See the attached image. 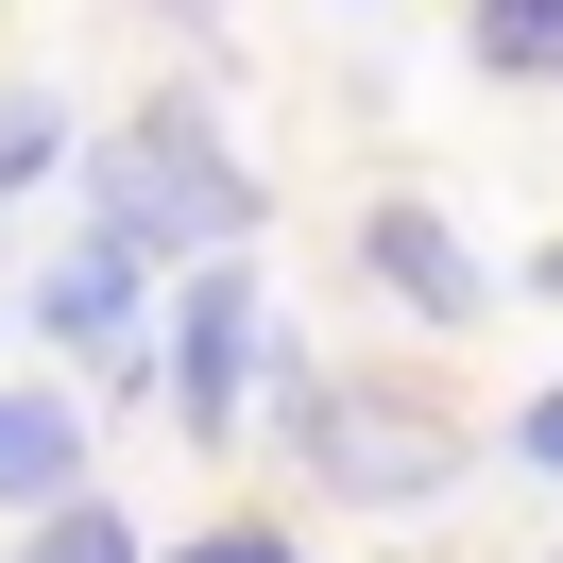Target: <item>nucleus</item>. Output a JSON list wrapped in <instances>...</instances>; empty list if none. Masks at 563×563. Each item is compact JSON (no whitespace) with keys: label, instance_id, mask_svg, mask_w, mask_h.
I'll return each instance as SVG.
<instances>
[{"label":"nucleus","instance_id":"3","mask_svg":"<svg viewBox=\"0 0 563 563\" xmlns=\"http://www.w3.org/2000/svg\"><path fill=\"white\" fill-rule=\"evenodd\" d=\"M240 393H256V256H206V290L172 308V410L206 427H240Z\"/></svg>","mask_w":563,"mask_h":563},{"label":"nucleus","instance_id":"6","mask_svg":"<svg viewBox=\"0 0 563 563\" xmlns=\"http://www.w3.org/2000/svg\"><path fill=\"white\" fill-rule=\"evenodd\" d=\"M86 478V427H69V393H0V495L35 512V495H69Z\"/></svg>","mask_w":563,"mask_h":563},{"label":"nucleus","instance_id":"4","mask_svg":"<svg viewBox=\"0 0 563 563\" xmlns=\"http://www.w3.org/2000/svg\"><path fill=\"white\" fill-rule=\"evenodd\" d=\"M358 256H376V290H393V308H427V324H478V308H495V274L461 256L444 206H376V222H358Z\"/></svg>","mask_w":563,"mask_h":563},{"label":"nucleus","instance_id":"11","mask_svg":"<svg viewBox=\"0 0 563 563\" xmlns=\"http://www.w3.org/2000/svg\"><path fill=\"white\" fill-rule=\"evenodd\" d=\"M512 461H529V478H563V393H529V427H512Z\"/></svg>","mask_w":563,"mask_h":563},{"label":"nucleus","instance_id":"9","mask_svg":"<svg viewBox=\"0 0 563 563\" xmlns=\"http://www.w3.org/2000/svg\"><path fill=\"white\" fill-rule=\"evenodd\" d=\"M52 154H69V103H52V86H18V103H0V188H35Z\"/></svg>","mask_w":563,"mask_h":563},{"label":"nucleus","instance_id":"2","mask_svg":"<svg viewBox=\"0 0 563 563\" xmlns=\"http://www.w3.org/2000/svg\"><path fill=\"white\" fill-rule=\"evenodd\" d=\"M290 444H308L324 495H358V512H427V495L461 478V444L427 410H393V393H342V376H290Z\"/></svg>","mask_w":563,"mask_h":563},{"label":"nucleus","instance_id":"8","mask_svg":"<svg viewBox=\"0 0 563 563\" xmlns=\"http://www.w3.org/2000/svg\"><path fill=\"white\" fill-rule=\"evenodd\" d=\"M18 563H154V547L103 512V495H35V547H18Z\"/></svg>","mask_w":563,"mask_h":563},{"label":"nucleus","instance_id":"10","mask_svg":"<svg viewBox=\"0 0 563 563\" xmlns=\"http://www.w3.org/2000/svg\"><path fill=\"white\" fill-rule=\"evenodd\" d=\"M172 563H308L290 529H206V547H172Z\"/></svg>","mask_w":563,"mask_h":563},{"label":"nucleus","instance_id":"1","mask_svg":"<svg viewBox=\"0 0 563 563\" xmlns=\"http://www.w3.org/2000/svg\"><path fill=\"white\" fill-rule=\"evenodd\" d=\"M86 222H103L120 256H256V172L240 137H222L206 103H137L103 154H86Z\"/></svg>","mask_w":563,"mask_h":563},{"label":"nucleus","instance_id":"12","mask_svg":"<svg viewBox=\"0 0 563 563\" xmlns=\"http://www.w3.org/2000/svg\"><path fill=\"white\" fill-rule=\"evenodd\" d=\"M547 290H563V256H547Z\"/></svg>","mask_w":563,"mask_h":563},{"label":"nucleus","instance_id":"5","mask_svg":"<svg viewBox=\"0 0 563 563\" xmlns=\"http://www.w3.org/2000/svg\"><path fill=\"white\" fill-rule=\"evenodd\" d=\"M35 342L120 358V342H137V256H120V240H69V256L35 274Z\"/></svg>","mask_w":563,"mask_h":563},{"label":"nucleus","instance_id":"7","mask_svg":"<svg viewBox=\"0 0 563 563\" xmlns=\"http://www.w3.org/2000/svg\"><path fill=\"white\" fill-rule=\"evenodd\" d=\"M461 35H478V69H495V86H547V69H563V0H478Z\"/></svg>","mask_w":563,"mask_h":563}]
</instances>
